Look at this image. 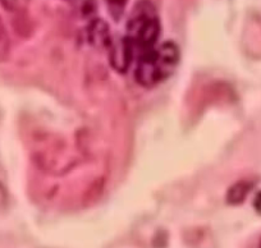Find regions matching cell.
<instances>
[{"instance_id": "cell-5", "label": "cell", "mask_w": 261, "mask_h": 248, "mask_svg": "<svg viewBox=\"0 0 261 248\" xmlns=\"http://www.w3.org/2000/svg\"><path fill=\"white\" fill-rule=\"evenodd\" d=\"M252 185L248 182H238L234 185H232L227 194V201L230 205H240L247 197L248 192L251 191Z\"/></svg>"}, {"instance_id": "cell-8", "label": "cell", "mask_w": 261, "mask_h": 248, "mask_svg": "<svg viewBox=\"0 0 261 248\" xmlns=\"http://www.w3.org/2000/svg\"><path fill=\"white\" fill-rule=\"evenodd\" d=\"M0 4L6 11L13 12L17 8V4H18V0H0Z\"/></svg>"}, {"instance_id": "cell-10", "label": "cell", "mask_w": 261, "mask_h": 248, "mask_svg": "<svg viewBox=\"0 0 261 248\" xmlns=\"http://www.w3.org/2000/svg\"><path fill=\"white\" fill-rule=\"evenodd\" d=\"M253 207H255L256 211L261 215V192H258V194L256 195L255 200H253Z\"/></svg>"}, {"instance_id": "cell-3", "label": "cell", "mask_w": 261, "mask_h": 248, "mask_svg": "<svg viewBox=\"0 0 261 248\" xmlns=\"http://www.w3.org/2000/svg\"><path fill=\"white\" fill-rule=\"evenodd\" d=\"M134 47L127 39H122L118 44L113 45L110 50V63L119 73H125L134 59Z\"/></svg>"}, {"instance_id": "cell-11", "label": "cell", "mask_w": 261, "mask_h": 248, "mask_svg": "<svg viewBox=\"0 0 261 248\" xmlns=\"http://www.w3.org/2000/svg\"><path fill=\"white\" fill-rule=\"evenodd\" d=\"M258 248H261V242H260V245H258Z\"/></svg>"}, {"instance_id": "cell-12", "label": "cell", "mask_w": 261, "mask_h": 248, "mask_svg": "<svg viewBox=\"0 0 261 248\" xmlns=\"http://www.w3.org/2000/svg\"><path fill=\"white\" fill-rule=\"evenodd\" d=\"M65 2H72V0H65Z\"/></svg>"}, {"instance_id": "cell-1", "label": "cell", "mask_w": 261, "mask_h": 248, "mask_svg": "<svg viewBox=\"0 0 261 248\" xmlns=\"http://www.w3.org/2000/svg\"><path fill=\"white\" fill-rule=\"evenodd\" d=\"M179 62V49L174 42L167 41L159 47L140 52L135 78L146 89L158 86L172 76Z\"/></svg>"}, {"instance_id": "cell-4", "label": "cell", "mask_w": 261, "mask_h": 248, "mask_svg": "<svg viewBox=\"0 0 261 248\" xmlns=\"http://www.w3.org/2000/svg\"><path fill=\"white\" fill-rule=\"evenodd\" d=\"M89 37L91 39V44L99 47H104L110 45V36L108 26L102 21H95L91 24L89 31Z\"/></svg>"}, {"instance_id": "cell-2", "label": "cell", "mask_w": 261, "mask_h": 248, "mask_svg": "<svg viewBox=\"0 0 261 248\" xmlns=\"http://www.w3.org/2000/svg\"><path fill=\"white\" fill-rule=\"evenodd\" d=\"M160 21L156 9L149 0H139L130 12L127 23V36L134 50L139 52L152 49L160 36Z\"/></svg>"}, {"instance_id": "cell-9", "label": "cell", "mask_w": 261, "mask_h": 248, "mask_svg": "<svg viewBox=\"0 0 261 248\" xmlns=\"http://www.w3.org/2000/svg\"><path fill=\"white\" fill-rule=\"evenodd\" d=\"M8 204V194H7V189L4 188V185L0 182V209H4Z\"/></svg>"}, {"instance_id": "cell-6", "label": "cell", "mask_w": 261, "mask_h": 248, "mask_svg": "<svg viewBox=\"0 0 261 248\" xmlns=\"http://www.w3.org/2000/svg\"><path fill=\"white\" fill-rule=\"evenodd\" d=\"M9 51H11V40H9L6 26L0 18V63L7 60V58L9 57Z\"/></svg>"}, {"instance_id": "cell-7", "label": "cell", "mask_w": 261, "mask_h": 248, "mask_svg": "<svg viewBox=\"0 0 261 248\" xmlns=\"http://www.w3.org/2000/svg\"><path fill=\"white\" fill-rule=\"evenodd\" d=\"M107 4L113 18L119 19L123 16V12L127 6V0H107Z\"/></svg>"}]
</instances>
